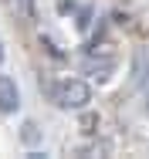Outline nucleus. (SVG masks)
Returning <instances> with one entry per match:
<instances>
[{
  "label": "nucleus",
  "instance_id": "4",
  "mask_svg": "<svg viewBox=\"0 0 149 159\" xmlns=\"http://www.w3.org/2000/svg\"><path fill=\"white\" fill-rule=\"evenodd\" d=\"M10 10L21 20H34V0H10Z\"/></svg>",
  "mask_w": 149,
  "mask_h": 159
},
{
  "label": "nucleus",
  "instance_id": "5",
  "mask_svg": "<svg viewBox=\"0 0 149 159\" xmlns=\"http://www.w3.org/2000/svg\"><path fill=\"white\" fill-rule=\"evenodd\" d=\"M21 139H24L27 146H34V142L41 139V132H37V125H34V122H24V132H21Z\"/></svg>",
  "mask_w": 149,
  "mask_h": 159
},
{
  "label": "nucleus",
  "instance_id": "6",
  "mask_svg": "<svg viewBox=\"0 0 149 159\" xmlns=\"http://www.w3.org/2000/svg\"><path fill=\"white\" fill-rule=\"evenodd\" d=\"M0 64H3V44H0Z\"/></svg>",
  "mask_w": 149,
  "mask_h": 159
},
{
  "label": "nucleus",
  "instance_id": "1",
  "mask_svg": "<svg viewBox=\"0 0 149 159\" xmlns=\"http://www.w3.org/2000/svg\"><path fill=\"white\" fill-rule=\"evenodd\" d=\"M51 98H54L58 108H85L91 102V88H88V81H81V78H64V81L54 85Z\"/></svg>",
  "mask_w": 149,
  "mask_h": 159
},
{
  "label": "nucleus",
  "instance_id": "3",
  "mask_svg": "<svg viewBox=\"0 0 149 159\" xmlns=\"http://www.w3.org/2000/svg\"><path fill=\"white\" fill-rule=\"evenodd\" d=\"M81 71L91 75V78H98V81H105L109 75H112V58H81Z\"/></svg>",
  "mask_w": 149,
  "mask_h": 159
},
{
  "label": "nucleus",
  "instance_id": "7",
  "mask_svg": "<svg viewBox=\"0 0 149 159\" xmlns=\"http://www.w3.org/2000/svg\"><path fill=\"white\" fill-rule=\"evenodd\" d=\"M146 112H149V102H146Z\"/></svg>",
  "mask_w": 149,
  "mask_h": 159
},
{
  "label": "nucleus",
  "instance_id": "2",
  "mask_svg": "<svg viewBox=\"0 0 149 159\" xmlns=\"http://www.w3.org/2000/svg\"><path fill=\"white\" fill-rule=\"evenodd\" d=\"M17 108H21V88H17V81L10 75H0V112L10 115Z\"/></svg>",
  "mask_w": 149,
  "mask_h": 159
}]
</instances>
